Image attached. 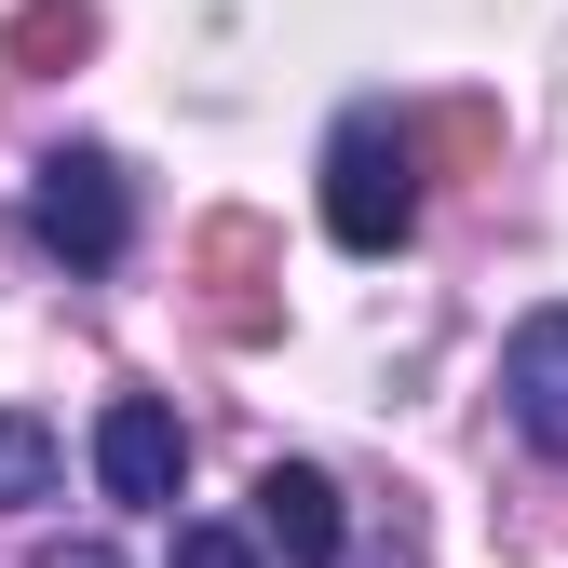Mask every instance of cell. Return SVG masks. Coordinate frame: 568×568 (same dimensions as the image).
<instances>
[{
  "mask_svg": "<svg viewBox=\"0 0 568 568\" xmlns=\"http://www.w3.org/2000/svg\"><path fill=\"white\" fill-rule=\"evenodd\" d=\"M501 419H515L541 460H568V312H528L501 338Z\"/></svg>",
  "mask_w": 568,
  "mask_h": 568,
  "instance_id": "obj_4",
  "label": "cell"
},
{
  "mask_svg": "<svg viewBox=\"0 0 568 568\" xmlns=\"http://www.w3.org/2000/svg\"><path fill=\"white\" fill-rule=\"evenodd\" d=\"M190 271L217 284L203 312H217L231 338H271V298H257V284H271V231H257V217H203V231H190Z\"/></svg>",
  "mask_w": 568,
  "mask_h": 568,
  "instance_id": "obj_6",
  "label": "cell"
},
{
  "mask_svg": "<svg viewBox=\"0 0 568 568\" xmlns=\"http://www.w3.org/2000/svg\"><path fill=\"white\" fill-rule=\"evenodd\" d=\"M28 231H41L68 271H122V244H135V190H122V163H109V150H54V163L28 176Z\"/></svg>",
  "mask_w": 568,
  "mask_h": 568,
  "instance_id": "obj_2",
  "label": "cell"
},
{
  "mask_svg": "<svg viewBox=\"0 0 568 568\" xmlns=\"http://www.w3.org/2000/svg\"><path fill=\"white\" fill-rule=\"evenodd\" d=\"M325 231L352 257H393L419 231V122L406 109H338V135H325Z\"/></svg>",
  "mask_w": 568,
  "mask_h": 568,
  "instance_id": "obj_1",
  "label": "cell"
},
{
  "mask_svg": "<svg viewBox=\"0 0 568 568\" xmlns=\"http://www.w3.org/2000/svg\"><path fill=\"white\" fill-rule=\"evenodd\" d=\"M41 568H122V555H109V541H54Z\"/></svg>",
  "mask_w": 568,
  "mask_h": 568,
  "instance_id": "obj_10",
  "label": "cell"
},
{
  "mask_svg": "<svg viewBox=\"0 0 568 568\" xmlns=\"http://www.w3.org/2000/svg\"><path fill=\"white\" fill-rule=\"evenodd\" d=\"M176 474H190L176 406H163V393H122V406L95 419V487H109V501H135V515H163V501H176Z\"/></svg>",
  "mask_w": 568,
  "mask_h": 568,
  "instance_id": "obj_3",
  "label": "cell"
},
{
  "mask_svg": "<svg viewBox=\"0 0 568 568\" xmlns=\"http://www.w3.org/2000/svg\"><path fill=\"white\" fill-rule=\"evenodd\" d=\"M176 568H257V541H231V528H176Z\"/></svg>",
  "mask_w": 568,
  "mask_h": 568,
  "instance_id": "obj_9",
  "label": "cell"
},
{
  "mask_svg": "<svg viewBox=\"0 0 568 568\" xmlns=\"http://www.w3.org/2000/svg\"><path fill=\"white\" fill-rule=\"evenodd\" d=\"M257 541H271L284 568H338V555H352V528H338V487H325L312 460H271V474H257Z\"/></svg>",
  "mask_w": 568,
  "mask_h": 568,
  "instance_id": "obj_5",
  "label": "cell"
},
{
  "mask_svg": "<svg viewBox=\"0 0 568 568\" xmlns=\"http://www.w3.org/2000/svg\"><path fill=\"white\" fill-rule=\"evenodd\" d=\"M0 54H14V68H68V54H95V0H28V14L0 28Z\"/></svg>",
  "mask_w": 568,
  "mask_h": 568,
  "instance_id": "obj_7",
  "label": "cell"
},
{
  "mask_svg": "<svg viewBox=\"0 0 568 568\" xmlns=\"http://www.w3.org/2000/svg\"><path fill=\"white\" fill-rule=\"evenodd\" d=\"M41 487H54V434H41V419H14V406H0V515H28Z\"/></svg>",
  "mask_w": 568,
  "mask_h": 568,
  "instance_id": "obj_8",
  "label": "cell"
}]
</instances>
